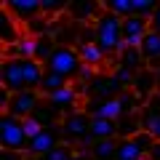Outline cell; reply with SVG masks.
Instances as JSON below:
<instances>
[{"mask_svg":"<svg viewBox=\"0 0 160 160\" xmlns=\"http://www.w3.org/2000/svg\"><path fill=\"white\" fill-rule=\"evenodd\" d=\"M43 78H46V64L38 59H3L0 83L8 93L40 91Z\"/></svg>","mask_w":160,"mask_h":160,"instance_id":"6da1fadb","label":"cell"},{"mask_svg":"<svg viewBox=\"0 0 160 160\" xmlns=\"http://www.w3.org/2000/svg\"><path fill=\"white\" fill-rule=\"evenodd\" d=\"M93 43L102 48L104 56L120 53L123 51V19L102 8V13L96 16V27H93Z\"/></svg>","mask_w":160,"mask_h":160,"instance_id":"7a4b0ae2","label":"cell"},{"mask_svg":"<svg viewBox=\"0 0 160 160\" xmlns=\"http://www.w3.org/2000/svg\"><path fill=\"white\" fill-rule=\"evenodd\" d=\"M80 69H83V62H80V53L69 46H56L53 53L46 59V72H56L62 78H78Z\"/></svg>","mask_w":160,"mask_h":160,"instance_id":"3957f363","label":"cell"},{"mask_svg":"<svg viewBox=\"0 0 160 160\" xmlns=\"http://www.w3.org/2000/svg\"><path fill=\"white\" fill-rule=\"evenodd\" d=\"M0 142L6 147V152H29V136L24 131V120H16L11 115L3 112L0 118Z\"/></svg>","mask_w":160,"mask_h":160,"instance_id":"277c9868","label":"cell"},{"mask_svg":"<svg viewBox=\"0 0 160 160\" xmlns=\"http://www.w3.org/2000/svg\"><path fill=\"white\" fill-rule=\"evenodd\" d=\"M155 139L149 136L147 131H139L133 136H126L118 142V149H115V160H142L144 155H149Z\"/></svg>","mask_w":160,"mask_h":160,"instance_id":"5b68a950","label":"cell"},{"mask_svg":"<svg viewBox=\"0 0 160 160\" xmlns=\"http://www.w3.org/2000/svg\"><path fill=\"white\" fill-rule=\"evenodd\" d=\"M38 107H40V91H22V93H11L3 112L16 120H27L38 112Z\"/></svg>","mask_w":160,"mask_h":160,"instance_id":"8992f818","label":"cell"},{"mask_svg":"<svg viewBox=\"0 0 160 160\" xmlns=\"http://www.w3.org/2000/svg\"><path fill=\"white\" fill-rule=\"evenodd\" d=\"M91 123H93V118H91L88 112L75 109V112H69L67 118L62 120V136L67 139V142L88 139V136H91Z\"/></svg>","mask_w":160,"mask_h":160,"instance_id":"52a82bcc","label":"cell"},{"mask_svg":"<svg viewBox=\"0 0 160 160\" xmlns=\"http://www.w3.org/2000/svg\"><path fill=\"white\" fill-rule=\"evenodd\" d=\"M147 32H149V19H144V16H126L123 19V46L139 48Z\"/></svg>","mask_w":160,"mask_h":160,"instance_id":"ba28073f","label":"cell"},{"mask_svg":"<svg viewBox=\"0 0 160 160\" xmlns=\"http://www.w3.org/2000/svg\"><path fill=\"white\" fill-rule=\"evenodd\" d=\"M6 11L11 13L13 22H32L43 13V3L38 0H6Z\"/></svg>","mask_w":160,"mask_h":160,"instance_id":"9c48e42d","label":"cell"},{"mask_svg":"<svg viewBox=\"0 0 160 160\" xmlns=\"http://www.w3.org/2000/svg\"><path fill=\"white\" fill-rule=\"evenodd\" d=\"M46 102H48V107H51L56 115H64V118H67L69 112H75V102H78V88L64 86L62 91H56V93H51V96H46Z\"/></svg>","mask_w":160,"mask_h":160,"instance_id":"30bf717a","label":"cell"},{"mask_svg":"<svg viewBox=\"0 0 160 160\" xmlns=\"http://www.w3.org/2000/svg\"><path fill=\"white\" fill-rule=\"evenodd\" d=\"M59 147V131L56 128H43L38 136L29 139V155H48L51 149Z\"/></svg>","mask_w":160,"mask_h":160,"instance_id":"8fae6325","label":"cell"},{"mask_svg":"<svg viewBox=\"0 0 160 160\" xmlns=\"http://www.w3.org/2000/svg\"><path fill=\"white\" fill-rule=\"evenodd\" d=\"M88 115L91 118H104V120H118L126 112H123L120 99H93V104L88 107Z\"/></svg>","mask_w":160,"mask_h":160,"instance_id":"7c38bea8","label":"cell"},{"mask_svg":"<svg viewBox=\"0 0 160 160\" xmlns=\"http://www.w3.org/2000/svg\"><path fill=\"white\" fill-rule=\"evenodd\" d=\"M38 40L35 38H16V43L6 48V59H35Z\"/></svg>","mask_w":160,"mask_h":160,"instance_id":"4fadbf2b","label":"cell"},{"mask_svg":"<svg viewBox=\"0 0 160 160\" xmlns=\"http://www.w3.org/2000/svg\"><path fill=\"white\" fill-rule=\"evenodd\" d=\"M139 51H142V56H144V64H155V67H158L160 64V35L149 29V32L144 35Z\"/></svg>","mask_w":160,"mask_h":160,"instance_id":"5bb4252c","label":"cell"},{"mask_svg":"<svg viewBox=\"0 0 160 160\" xmlns=\"http://www.w3.org/2000/svg\"><path fill=\"white\" fill-rule=\"evenodd\" d=\"M158 88V80H155V69H142V72H136V78H133V91H136V96H152V93Z\"/></svg>","mask_w":160,"mask_h":160,"instance_id":"9a60e30c","label":"cell"},{"mask_svg":"<svg viewBox=\"0 0 160 160\" xmlns=\"http://www.w3.org/2000/svg\"><path fill=\"white\" fill-rule=\"evenodd\" d=\"M155 102V99H152ZM142 126H144V131L149 133V136L155 139V142H160V104L155 102L152 107H147L144 109V115H142Z\"/></svg>","mask_w":160,"mask_h":160,"instance_id":"2e32d148","label":"cell"},{"mask_svg":"<svg viewBox=\"0 0 160 160\" xmlns=\"http://www.w3.org/2000/svg\"><path fill=\"white\" fill-rule=\"evenodd\" d=\"M115 133H118V123H115V120L93 118V123H91V139H93V142H104V139H112Z\"/></svg>","mask_w":160,"mask_h":160,"instance_id":"e0dca14e","label":"cell"},{"mask_svg":"<svg viewBox=\"0 0 160 160\" xmlns=\"http://www.w3.org/2000/svg\"><path fill=\"white\" fill-rule=\"evenodd\" d=\"M78 53H80V62L86 64V67H91V69L104 62V53H102V48H99L96 43H83V46L78 48Z\"/></svg>","mask_w":160,"mask_h":160,"instance_id":"ac0fdd59","label":"cell"},{"mask_svg":"<svg viewBox=\"0 0 160 160\" xmlns=\"http://www.w3.org/2000/svg\"><path fill=\"white\" fill-rule=\"evenodd\" d=\"M115 149H118V142H115V139L93 142L91 144V158L93 160H115Z\"/></svg>","mask_w":160,"mask_h":160,"instance_id":"d6986e66","label":"cell"},{"mask_svg":"<svg viewBox=\"0 0 160 160\" xmlns=\"http://www.w3.org/2000/svg\"><path fill=\"white\" fill-rule=\"evenodd\" d=\"M120 56V67L123 69H136L139 64H144V56H142V51H139V48H128V46H123V51L118 53Z\"/></svg>","mask_w":160,"mask_h":160,"instance_id":"ffe728a7","label":"cell"},{"mask_svg":"<svg viewBox=\"0 0 160 160\" xmlns=\"http://www.w3.org/2000/svg\"><path fill=\"white\" fill-rule=\"evenodd\" d=\"M64 86H69V80H67V78H62V75H56V72H46V78H43V86H40V93L51 96V93L62 91Z\"/></svg>","mask_w":160,"mask_h":160,"instance_id":"44dd1931","label":"cell"},{"mask_svg":"<svg viewBox=\"0 0 160 160\" xmlns=\"http://www.w3.org/2000/svg\"><path fill=\"white\" fill-rule=\"evenodd\" d=\"M102 8L104 11H112L120 19L133 16V0H107V3H102Z\"/></svg>","mask_w":160,"mask_h":160,"instance_id":"7402d4cb","label":"cell"},{"mask_svg":"<svg viewBox=\"0 0 160 160\" xmlns=\"http://www.w3.org/2000/svg\"><path fill=\"white\" fill-rule=\"evenodd\" d=\"M75 158V152H72V147L69 144H59L56 149H51L48 155H43L40 160H72Z\"/></svg>","mask_w":160,"mask_h":160,"instance_id":"603a6c76","label":"cell"},{"mask_svg":"<svg viewBox=\"0 0 160 160\" xmlns=\"http://www.w3.org/2000/svg\"><path fill=\"white\" fill-rule=\"evenodd\" d=\"M133 78H136V75H133L131 69H123V67H120L118 72H115V80H118V83H120L123 88H131V86H133Z\"/></svg>","mask_w":160,"mask_h":160,"instance_id":"cb8c5ba5","label":"cell"},{"mask_svg":"<svg viewBox=\"0 0 160 160\" xmlns=\"http://www.w3.org/2000/svg\"><path fill=\"white\" fill-rule=\"evenodd\" d=\"M24 131H27V136L32 139V136H38V133L43 131V126H40L35 118H27V120H24Z\"/></svg>","mask_w":160,"mask_h":160,"instance_id":"d4e9b609","label":"cell"},{"mask_svg":"<svg viewBox=\"0 0 160 160\" xmlns=\"http://www.w3.org/2000/svg\"><path fill=\"white\" fill-rule=\"evenodd\" d=\"M149 29L160 35V3H158V8H155V13L149 16Z\"/></svg>","mask_w":160,"mask_h":160,"instance_id":"484cf974","label":"cell"},{"mask_svg":"<svg viewBox=\"0 0 160 160\" xmlns=\"http://www.w3.org/2000/svg\"><path fill=\"white\" fill-rule=\"evenodd\" d=\"M62 8V3H43V13H59Z\"/></svg>","mask_w":160,"mask_h":160,"instance_id":"4316f807","label":"cell"},{"mask_svg":"<svg viewBox=\"0 0 160 160\" xmlns=\"http://www.w3.org/2000/svg\"><path fill=\"white\" fill-rule=\"evenodd\" d=\"M149 160H160V142L152 144V149H149Z\"/></svg>","mask_w":160,"mask_h":160,"instance_id":"83f0119b","label":"cell"},{"mask_svg":"<svg viewBox=\"0 0 160 160\" xmlns=\"http://www.w3.org/2000/svg\"><path fill=\"white\" fill-rule=\"evenodd\" d=\"M91 75H93V69L83 64V69H80V75H78V78H83V80H91Z\"/></svg>","mask_w":160,"mask_h":160,"instance_id":"f1b7e54d","label":"cell"},{"mask_svg":"<svg viewBox=\"0 0 160 160\" xmlns=\"http://www.w3.org/2000/svg\"><path fill=\"white\" fill-rule=\"evenodd\" d=\"M155 80H158V88H160V64L155 67Z\"/></svg>","mask_w":160,"mask_h":160,"instance_id":"f546056e","label":"cell"},{"mask_svg":"<svg viewBox=\"0 0 160 160\" xmlns=\"http://www.w3.org/2000/svg\"><path fill=\"white\" fill-rule=\"evenodd\" d=\"M155 102H158V104H160V88H158V93H155Z\"/></svg>","mask_w":160,"mask_h":160,"instance_id":"4dcf8cb0","label":"cell"},{"mask_svg":"<svg viewBox=\"0 0 160 160\" xmlns=\"http://www.w3.org/2000/svg\"><path fill=\"white\" fill-rule=\"evenodd\" d=\"M72 160H86V158H83V155H75V158Z\"/></svg>","mask_w":160,"mask_h":160,"instance_id":"1f68e13d","label":"cell"}]
</instances>
